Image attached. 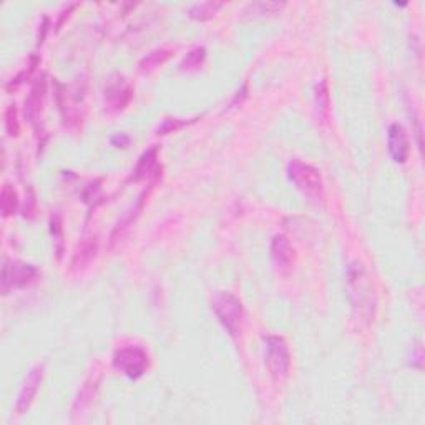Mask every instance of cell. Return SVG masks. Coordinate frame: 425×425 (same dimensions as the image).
Here are the masks:
<instances>
[{"label": "cell", "instance_id": "5b68a950", "mask_svg": "<svg viewBox=\"0 0 425 425\" xmlns=\"http://www.w3.org/2000/svg\"><path fill=\"white\" fill-rule=\"evenodd\" d=\"M39 274L40 272L34 264L23 261H6L2 266V276H0L2 292L9 294V291L12 290L30 286L39 278Z\"/></svg>", "mask_w": 425, "mask_h": 425}, {"label": "cell", "instance_id": "2e32d148", "mask_svg": "<svg viewBox=\"0 0 425 425\" xmlns=\"http://www.w3.org/2000/svg\"><path fill=\"white\" fill-rule=\"evenodd\" d=\"M223 7V3L220 2H200L195 3V6L189 9V17L200 20V22H205V20L213 19L216 15V12Z\"/></svg>", "mask_w": 425, "mask_h": 425}, {"label": "cell", "instance_id": "52a82bcc", "mask_svg": "<svg viewBox=\"0 0 425 425\" xmlns=\"http://www.w3.org/2000/svg\"><path fill=\"white\" fill-rule=\"evenodd\" d=\"M44 374L45 364H37L34 369L28 372L26 381H23L22 389H20L17 402H15V412H17V415H23L28 408H30L37 392H39L40 384L44 381Z\"/></svg>", "mask_w": 425, "mask_h": 425}, {"label": "cell", "instance_id": "8fae6325", "mask_svg": "<svg viewBox=\"0 0 425 425\" xmlns=\"http://www.w3.org/2000/svg\"><path fill=\"white\" fill-rule=\"evenodd\" d=\"M97 251H98L97 236L84 238L80 241V245L77 246L75 254H73L72 266L75 267V270H80V267L88 266V264L95 259V256H97Z\"/></svg>", "mask_w": 425, "mask_h": 425}, {"label": "cell", "instance_id": "3957f363", "mask_svg": "<svg viewBox=\"0 0 425 425\" xmlns=\"http://www.w3.org/2000/svg\"><path fill=\"white\" fill-rule=\"evenodd\" d=\"M266 344V367L276 382L287 377L291 367V354L287 342L281 336L264 337Z\"/></svg>", "mask_w": 425, "mask_h": 425}, {"label": "cell", "instance_id": "d6986e66", "mask_svg": "<svg viewBox=\"0 0 425 425\" xmlns=\"http://www.w3.org/2000/svg\"><path fill=\"white\" fill-rule=\"evenodd\" d=\"M316 102H317V110L319 113L325 118L328 117L329 110V90H328V82L323 80L319 85L316 86Z\"/></svg>", "mask_w": 425, "mask_h": 425}, {"label": "cell", "instance_id": "9c48e42d", "mask_svg": "<svg viewBox=\"0 0 425 425\" xmlns=\"http://www.w3.org/2000/svg\"><path fill=\"white\" fill-rule=\"evenodd\" d=\"M271 258L274 266L278 267L281 272H287L292 267L294 263V247L291 246L290 239L283 234L272 238L271 241Z\"/></svg>", "mask_w": 425, "mask_h": 425}, {"label": "cell", "instance_id": "30bf717a", "mask_svg": "<svg viewBox=\"0 0 425 425\" xmlns=\"http://www.w3.org/2000/svg\"><path fill=\"white\" fill-rule=\"evenodd\" d=\"M389 153L395 163H406L410 153V147H408V138L406 130L399 123L389 126Z\"/></svg>", "mask_w": 425, "mask_h": 425}, {"label": "cell", "instance_id": "6da1fadb", "mask_svg": "<svg viewBox=\"0 0 425 425\" xmlns=\"http://www.w3.org/2000/svg\"><path fill=\"white\" fill-rule=\"evenodd\" d=\"M348 291L352 308L356 309L357 316L361 319L370 321L374 319L375 308H377V294H375L374 284L364 264L361 261H354L348 267Z\"/></svg>", "mask_w": 425, "mask_h": 425}, {"label": "cell", "instance_id": "4fadbf2b", "mask_svg": "<svg viewBox=\"0 0 425 425\" xmlns=\"http://www.w3.org/2000/svg\"><path fill=\"white\" fill-rule=\"evenodd\" d=\"M156 160H158V147L150 148V150H147L145 153L140 156L138 164L135 168L133 181L147 180L153 173H158V162Z\"/></svg>", "mask_w": 425, "mask_h": 425}, {"label": "cell", "instance_id": "44dd1931", "mask_svg": "<svg viewBox=\"0 0 425 425\" xmlns=\"http://www.w3.org/2000/svg\"><path fill=\"white\" fill-rule=\"evenodd\" d=\"M185 125H188L187 120H180V118H167L163 120L162 125L158 126V135H168L173 133V131L180 130V128H183Z\"/></svg>", "mask_w": 425, "mask_h": 425}, {"label": "cell", "instance_id": "ba28073f", "mask_svg": "<svg viewBox=\"0 0 425 425\" xmlns=\"http://www.w3.org/2000/svg\"><path fill=\"white\" fill-rule=\"evenodd\" d=\"M133 98V86H131L125 78H117L105 88V105L106 110L118 113V111L125 110L128 103Z\"/></svg>", "mask_w": 425, "mask_h": 425}, {"label": "cell", "instance_id": "5bb4252c", "mask_svg": "<svg viewBox=\"0 0 425 425\" xmlns=\"http://www.w3.org/2000/svg\"><path fill=\"white\" fill-rule=\"evenodd\" d=\"M171 55L173 50H170V48H156V50H151L148 55H145L142 60H140L138 70L142 73L153 72L155 68L162 67L164 62L170 60Z\"/></svg>", "mask_w": 425, "mask_h": 425}, {"label": "cell", "instance_id": "e0dca14e", "mask_svg": "<svg viewBox=\"0 0 425 425\" xmlns=\"http://www.w3.org/2000/svg\"><path fill=\"white\" fill-rule=\"evenodd\" d=\"M98 384H100V375H92V377L88 379L84 384V387H82L80 394H78V397L75 400V406H73V410H78V408H84L86 404L90 402V400L93 399L95 392L98 389Z\"/></svg>", "mask_w": 425, "mask_h": 425}, {"label": "cell", "instance_id": "9a60e30c", "mask_svg": "<svg viewBox=\"0 0 425 425\" xmlns=\"http://www.w3.org/2000/svg\"><path fill=\"white\" fill-rule=\"evenodd\" d=\"M0 208H2V214L6 218H9L12 216V214L17 213L19 196H17V191H15L9 183L3 185V188H2V195H0Z\"/></svg>", "mask_w": 425, "mask_h": 425}, {"label": "cell", "instance_id": "7a4b0ae2", "mask_svg": "<svg viewBox=\"0 0 425 425\" xmlns=\"http://www.w3.org/2000/svg\"><path fill=\"white\" fill-rule=\"evenodd\" d=\"M213 311L229 336L236 337L241 331L243 319H245L241 299L231 292H218L213 299Z\"/></svg>", "mask_w": 425, "mask_h": 425}, {"label": "cell", "instance_id": "7c38bea8", "mask_svg": "<svg viewBox=\"0 0 425 425\" xmlns=\"http://www.w3.org/2000/svg\"><path fill=\"white\" fill-rule=\"evenodd\" d=\"M45 97V80L44 75L40 80H37L34 85H32L30 93H28L27 100H26V117L28 118V122H35L39 118L40 110H42V103Z\"/></svg>", "mask_w": 425, "mask_h": 425}, {"label": "cell", "instance_id": "ffe728a7", "mask_svg": "<svg viewBox=\"0 0 425 425\" xmlns=\"http://www.w3.org/2000/svg\"><path fill=\"white\" fill-rule=\"evenodd\" d=\"M6 128L9 136H17L20 131L19 118H17V106L10 105L6 111Z\"/></svg>", "mask_w": 425, "mask_h": 425}, {"label": "cell", "instance_id": "7402d4cb", "mask_svg": "<svg viewBox=\"0 0 425 425\" xmlns=\"http://www.w3.org/2000/svg\"><path fill=\"white\" fill-rule=\"evenodd\" d=\"M128 142H130V138H128V136L123 135V133L111 136V143H113V145L120 147V148H125L128 145Z\"/></svg>", "mask_w": 425, "mask_h": 425}, {"label": "cell", "instance_id": "8992f818", "mask_svg": "<svg viewBox=\"0 0 425 425\" xmlns=\"http://www.w3.org/2000/svg\"><path fill=\"white\" fill-rule=\"evenodd\" d=\"M287 176L304 195L317 198L323 193V176H321L319 170H316L311 164L292 160L287 164Z\"/></svg>", "mask_w": 425, "mask_h": 425}, {"label": "cell", "instance_id": "277c9868", "mask_svg": "<svg viewBox=\"0 0 425 425\" xmlns=\"http://www.w3.org/2000/svg\"><path fill=\"white\" fill-rule=\"evenodd\" d=\"M113 367L123 372L128 379L142 377L150 367V356L143 348L140 346H128V348H122L115 352L113 356Z\"/></svg>", "mask_w": 425, "mask_h": 425}, {"label": "cell", "instance_id": "ac0fdd59", "mask_svg": "<svg viewBox=\"0 0 425 425\" xmlns=\"http://www.w3.org/2000/svg\"><path fill=\"white\" fill-rule=\"evenodd\" d=\"M206 59V48L205 47H196L193 48L191 52L187 53L183 62L180 64L181 72H193V70H198L203 65V62Z\"/></svg>", "mask_w": 425, "mask_h": 425}]
</instances>
